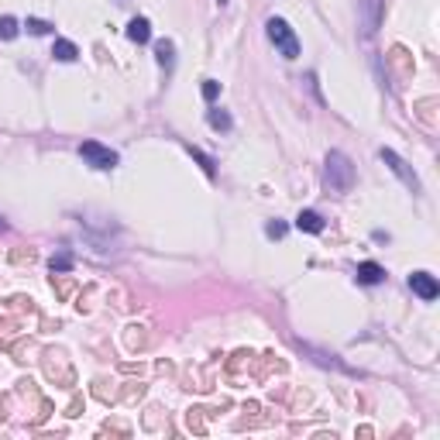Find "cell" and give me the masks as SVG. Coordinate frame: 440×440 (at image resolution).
I'll return each mask as SVG.
<instances>
[{
	"label": "cell",
	"mask_w": 440,
	"mask_h": 440,
	"mask_svg": "<svg viewBox=\"0 0 440 440\" xmlns=\"http://www.w3.org/2000/svg\"><path fill=\"white\" fill-rule=\"evenodd\" d=\"M220 3H227V0H220Z\"/></svg>",
	"instance_id": "21"
},
{
	"label": "cell",
	"mask_w": 440,
	"mask_h": 440,
	"mask_svg": "<svg viewBox=\"0 0 440 440\" xmlns=\"http://www.w3.org/2000/svg\"><path fill=\"white\" fill-rule=\"evenodd\" d=\"M299 348H303V354H310L317 364H324V368H337L344 375H354V368H348L344 361H337V354H327V351H320V348H310V344H299Z\"/></svg>",
	"instance_id": "6"
},
{
	"label": "cell",
	"mask_w": 440,
	"mask_h": 440,
	"mask_svg": "<svg viewBox=\"0 0 440 440\" xmlns=\"http://www.w3.org/2000/svg\"><path fill=\"white\" fill-rule=\"evenodd\" d=\"M0 38H3V42L17 38V21H14L10 14H3V17H0Z\"/></svg>",
	"instance_id": "14"
},
{
	"label": "cell",
	"mask_w": 440,
	"mask_h": 440,
	"mask_svg": "<svg viewBox=\"0 0 440 440\" xmlns=\"http://www.w3.org/2000/svg\"><path fill=\"white\" fill-rule=\"evenodd\" d=\"M52 55H55L59 62H76V59H80V49H76L73 42H66V38H59V42L52 45Z\"/></svg>",
	"instance_id": "10"
},
{
	"label": "cell",
	"mask_w": 440,
	"mask_h": 440,
	"mask_svg": "<svg viewBox=\"0 0 440 440\" xmlns=\"http://www.w3.org/2000/svg\"><path fill=\"white\" fill-rule=\"evenodd\" d=\"M155 55H159V62H162L166 69H173V62H176V59H173V55H176L173 42H159V45H155Z\"/></svg>",
	"instance_id": "13"
},
{
	"label": "cell",
	"mask_w": 440,
	"mask_h": 440,
	"mask_svg": "<svg viewBox=\"0 0 440 440\" xmlns=\"http://www.w3.org/2000/svg\"><path fill=\"white\" fill-rule=\"evenodd\" d=\"M24 28H28L31 35H49V31H52V24H49V21H42V17H28V21H24Z\"/></svg>",
	"instance_id": "15"
},
{
	"label": "cell",
	"mask_w": 440,
	"mask_h": 440,
	"mask_svg": "<svg viewBox=\"0 0 440 440\" xmlns=\"http://www.w3.org/2000/svg\"><path fill=\"white\" fill-rule=\"evenodd\" d=\"M189 155H193V159H196V162L206 169V176H213V159H206V155H203L200 148H193V145H189Z\"/></svg>",
	"instance_id": "16"
},
{
	"label": "cell",
	"mask_w": 440,
	"mask_h": 440,
	"mask_svg": "<svg viewBox=\"0 0 440 440\" xmlns=\"http://www.w3.org/2000/svg\"><path fill=\"white\" fill-rule=\"evenodd\" d=\"M265 31H268V42L279 49L282 59H299V38H296V31L282 17H268L265 21Z\"/></svg>",
	"instance_id": "2"
},
{
	"label": "cell",
	"mask_w": 440,
	"mask_h": 440,
	"mask_svg": "<svg viewBox=\"0 0 440 440\" xmlns=\"http://www.w3.org/2000/svg\"><path fill=\"white\" fill-rule=\"evenodd\" d=\"M361 7H364V35H371L378 28V7H382V0H364Z\"/></svg>",
	"instance_id": "11"
},
{
	"label": "cell",
	"mask_w": 440,
	"mask_h": 440,
	"mask_svg": "<svg viewBox=\"0 0 440 440\" xmlns=\"http://www.w3.org/2000/svg\"><path fill=\"white\" fill-rule=\"evenodd\" d=\"M265 234H268V238H282V234H285V224H268Z\"/></svg>",
	"instance_id": "18"
},
{
	"label": "cell",
	"mask_w": 440,
	"mask_h": 440,
	"mask_svg": "<svg viewBox=\"0 0 440 440\" xmlns=\"http://www.w3.org/2000/svg\"><path fill=\"white\" fill-rule=\"evenodd\" d=\"M62 268H69V258L62 255V258H52V272H62Z\"/></svg>",
	"instance_id": "19"
},
{
	"label": "cell",
	"mask_w": 440,
	"mask_h": 440,
	"mask_svg": "<svg viewBox=\"0 0 440 440\" xmlns=\"http://www.w3.org/2000/svg\"><path fill=\"white\" fill-rule=\"evenodd\" d=\"M410 289H413L420 299H427V303H434L440 296V285L430 272H413V275H410Z\"/></svg>",
	"instance_id": "5"
},
{
	"label": "cell",
	"mask_w": 440,
	"mask_h": 440,
	"mask_svg": "<svg viewBox=\"0 0 440 440\" xmlns=\"http://www.w3.org/2000/svg\"><path fill=\"white\" fill-rule=\"evenodd\" d=\"M80 155L87 159V166L103 169V173L117 166V152H114V148H107V145H100V141H83V145H80Z\"/></svg>",
	"instance_id": "3"
},
{
	"label": "cell",
	"mask_w": 440,
	"mask_h": 440,
	"mask_svg": "<svg viewBox=\"0 0 440 440\" xmlns=\"http://www.w3.org/2000/svg\"><path fill=\"white\" fill-rule=\"evenodd\" d=\"M3 227H7V224H3V217H0V231H3Z\"/></svg>",
	"instance_id": "20"
},
{
	"label": "cell",
	"mask_w": 440,
	"mask_h": 440,
	"mask_svg": "<svg viewBox=\"0 0 440 440\" xmlns=\"http://www.w3.org/2000/svg\"><path fill=\"white\" fill-rule=\"evenodd\" d=\"M217 93H220V83H217V80H203V96H206V100H217Z\"/></svg>",
	"instance_id": "17"
},
{
	"label": "cell",
	"mask_w": 440,
	"mask_h": 440,
	"mask_svg": "<svg viewBox=\"0 0 440 440\" xmlns=\"http://www.w3.org/2000/svg\"><path fill=\"white\" fill-rule=\"evenodd\" d=\"M296 227L306 231V234H320V231H324V217H320L317 210H303V213L296 217Z\"/></svg>",
	"instance_id": "8"
},
{
	"label": "cell",
	"mask_w": 440,
	"mask_h": 440,
	"mask_svg": "<svg viewBox=\"0 0 440 440\" xmlns=\"http://www.w3.org/2000/svg\"><path fill=\"white\" fill-rule=\"evenodd\" d=\"M206 121H210V127H217V131H231V127H234V121H231L220 107H213V110L206 114Z\"/></svg>",
	"instance_id": "12"
},
{
	"label": "cell",
	"mask_w": 440,
	"mask_h": 440,
	"mask_svg": "<svg viewBox=\"0 0 440 440\" xmlns=\"http://www.w3.org/2000/svg\"><path fill=\"white\" fill-rule=\"evenodd\" d=\"M127 38H131V42H138V45H145V42L152 38V24H148L145 17H134V21L127 24Z\"/></svg>",
	"instance_id": "9"
},
{
	"label": "cell",
	"mask_w": 440,
	"mask_h": 440,
	"mask_svg": "<svg viewBox=\"0 0 440 440\" xmlns=\"http://www.w3.org/2000/svg\"><path fill=\"white\" fill-rule=\"evenodd\" d=\"M354 275H358V282H361V285H378V282L385 279V268H382V265H375V262H361Z\"/></svg>",
	"instance_id": "7"
},
{
	"label": "cell",
	"mask_w": 440,
	"mask_h": 440,
	"mask_svg": "<svg viewBox=\"0 0 440 440\" xmlns=\"http://www.w3.org/2000/svg\"><path fill=\"white\" fill-rule=\"evenodd\" d=\"M382 162H385V166H389L396 176L403 179V182H406L413 193H420V179H416V173H413V169H410V166H406V162H403V159H399L392 148H382Z\"/></svg>",
	"instance_id": "4"
},
{
	"label": "cell",
	"mask_w": 440,
	"mask_h": 440,
	"mask_svg": "<svg viewBox=\"0 0 440 440\" xmlns=\"http://www.w3.org/2000/svg\"><path fill=\"white\" fill-rule=\"evenodd\" d=\"M324 179L334 193H351L354 186V166L344 152H331L327 155V169H324Z\"/></svg>",
	"instance_id": "1"
}]
</instances>
